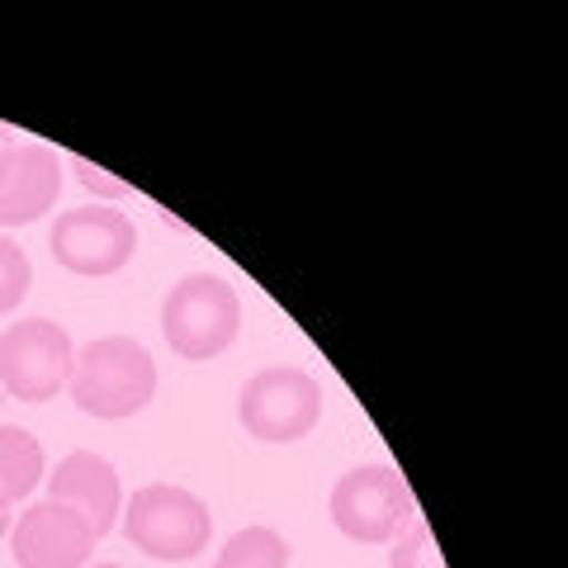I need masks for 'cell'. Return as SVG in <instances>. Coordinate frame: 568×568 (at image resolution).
<instances>
[{"instance_id":"3957f363","label":"cell","mask_w":568,"mask_h":568,"mask_svg":"<svg viewBox=\"0 0 568 568\" xmlns=\"http://www.w3.org/2000/svg\"><path fill=\"white\" fill-rule=\"evenodd\" d=\"M123 536L133 549L166 564H185L200 549H209L213 536V511L194 497L190 488L175 484H148L133 493V503L123 507Z\"/></svg>"},{"instance_id":"9c48e42d","label":"cell","mask_w":568,"mask_h":568,"mask_svg":"<svg viewBox=\"0 0 568 568\" xmlns=\"http://www.w3.org/2000/svg\"><path fill=\"white\" fill-rule=\"evenodd\" d=\"M62 156L43 142H14L0 156V227H29L58 204Z\"/></svg>"},{"instance_id":"4fadbf2b","label":"cell","mask_w":568,"mask_h":568,"mask_svg":"<svg viewBox=\"0 0 568 568\" xmlns=\"http://www.w3.org/2000/svg\"><path fill=\"white\" fill-rule=\"evenodd\" d=\"M29 284H33V265L24 256V246L10 242V237H0V317L24 304Z\"/></svg>"},{"instance_id":"ba28073f","label":"cell","mask_w":568,"mask_h":568,"mask_svg":"<svg viewBox=\"0 0 568 568\" xmlns=\"http://www.w3.org/2000/svg\"><path fill=\"white\" fill-rule=\"evenodd\" d=\"M91 549L95 530L52 497L20 511V526L10 530V555L20 559V568H81Z\"/></svg>"},{"instance_id":"5b68a950","label":"cell","mask_w":568,"mask_h":568,"mask_svg":"<svg viewBox=\"0 0 568 568\" xmlns=\"http://www.w3.org/2000/svg\"><path fill=\"white\" fill-rule=\"evenodd\" d=\"M71 361H77V346H71L62 323H52V317L10 323L0 336V388L20 403H48L67 388Z\"/></svg>"},{"instance_id":"5bb4252c","label":"cell","mask_w":568,"mask_h":568,"mask_svg":"<svg viewBox=\"0 0 568 568\" xmlns=\"http://www.w3.org/2000/svg\"><path fill=\"white\" fill-rule=\"evenodd\" d=\"M388 568H446V559H440V549H436V536L426 530L422 517H413L394 536V555H388Z\"/></svg>"},{"instance_id":"d6986e66","label":"cell","mask_w":568,"mask_h":568,"mask_svg":"<svg viewBox=\"0 0 568 568\" xmlns=\"http://www.w3.org/2000/svg\"><path fill=\"white\" fill-rule=\"evenodd\" d=\"M0 403H6V388H0Z\"/></svg>"},{"instance_id":"52a82bcc","label":"cell","mask_w":568,"mask_h":568,"mask_svg":"<svg viewBox=\"0 0 568 568\" xmlns=\"http://www.w3.org/2000/svg\"><path fill=\"white\" fill-rule=\"evenodd\" d=\"M52 261L71 275L100 280V275H119L123 265L138 252V227L123 209L110 204H85V209H67L52 223Z\"/></svg>"},{"instance_id":"277c9868","label":"cell","mask_w":568,"mask_h":568,"mask_svg":"<svg viewBox=\"0 0 568 568\" xmlns=\"http://www.w3.org/2000/svg\"><path fill=\"white\" fill-rule=\"evenodd\" d=\"M237 417L246 436L265 440V446H290V440H304L323 417V388L308 369L265 365L242 384Z\"/></svg>"},{"instance_id":"6da1fadb","label":"cell","mask_w":568,"mask_h":568,"mask_svg":"<svg viewBox=\"0 0 568 568\" xmlns=\"http://www.w3.org/2000/svg\"><path fill=\"white\" fill-rule=\"evenodd\" d=\"M67 388L85 417L100 422L138 417L156 394V361L133 336H100V342L77 351Z\"/></svg>"},{"instance_id":"ac0fdd59","label":"cell","mask_w":568,"mask_h":568,"mask_svg":"<svg viewBox=\"0 0 568 568\" xmlns=\"http://www.w3.org/2000/svg\"><path fill=\"white\" fill-rule=\"evenodd\" d=\"M95 568H123V564H95Z\"/></svg>"},{"instance_id":"9a60e30c","label":"cell","mask_w":568,"mask_h":568,"mask_svg":"<svg viewBox=\"0 0 568 568\" xmlns=\"http://www.w3.org/2000/svg\"><path fill=\"white\" fill-rule=\"evenodd\" d=\"M71 171H77V181L95 194V200H129L133 194V185L129 181H114L104 166H95V162H85V156H71Z\"/></svg>"},{"instance_id":"30bf717a","label":"cell","mask_w":568,"mask_h":568,"mask_svg":"<svg viewBox=\"0 0 568 568\" xmlns=\"http://www.w3.org/2000/svg\"><path fill=\"white\" fill-rule=\"evenodd\" d=\"M48 497L77 511V517L95 530V540L110 536L114 521H119V511H123L119 474H114L110 459L95 455V450H71L62 465L48 474Z\"/></svg>"},{"instance_id":"e0dca14e","label":"cell","mask_w":568,"mask_h":568,"mask_svg":"<svg viewBox=\"0 0 568 568\" xmlns=\"http://www.w3.org/2000/svg\"><path fill=\"white\" fill-rule=\"evenodd\" d=\"M10 530V503H0V536Z\"/></svg>"},{"instance_id":"2e32d148","label":"cell","mask_w":568,"mask_h":568,"mask_svg":"<svg viewBox=\"0 0 568 568\" xmlns=\"http://www.w3.org/2000/svg\"><path fill=\"white\" fill-rule=\"evenodd\" d=\"M14 148V138H10V129H6V123H0V156H6Z\"/></svg>"},{"instance_id":"8fae6325","label":"cell","mask_w":568,"mask_h":568,"mask_svg":"<svg viewBox=\"0 0 568 568\" xmlns=\"http://www.w3.org/2000/svg\"><path fill=\"white\" fill-rule=\"evenodd\" d=\"M43 446L24 426H0V503H20L43 484Z\"/></svg>"},{"instance_id":"7c38bea8","label":"cell","mask_w":568,"mask_h":568,"mask_svg":"<svg viewBox=\"0 0 568 568\" xmlns=\"http://www.w3.org/2000/svg\"><path fill=\"white\" fill-rule=\"evenodd\" d=\"M213 568H290V545L271 526H246L219 549Z\"/></svg>"},{"instance_id":"8992f818","label":"cell","mask_w":568,"mask_h":568,"mask_svg":"<svg viewBox=\"0 0 568 568\" xmlns=\"http://www.w3.org/2000/svg\"><path fill=\"white\" fill-rule=\"evenodd\" d=\"M413 517H417L413 493H407L403 474L388 465H361L336 478V488H332L336 530L361 545H388Z\"/></svg>"},{"instance_id":"7a4b0ae2","label":"cell","mask_w":568,"mask_h":568,"mask_svg":"<svg viewBox=\"0 0 568 568\" xmlns=\"http://www.w3.org/2000/svg\"><path fill=\"white\" fill-rule=\"evenodd\" d=\"M162 332L181 361H213L237 342L242 298L223 275H185L162 304Z\"/></svg>"}]
</instances>
